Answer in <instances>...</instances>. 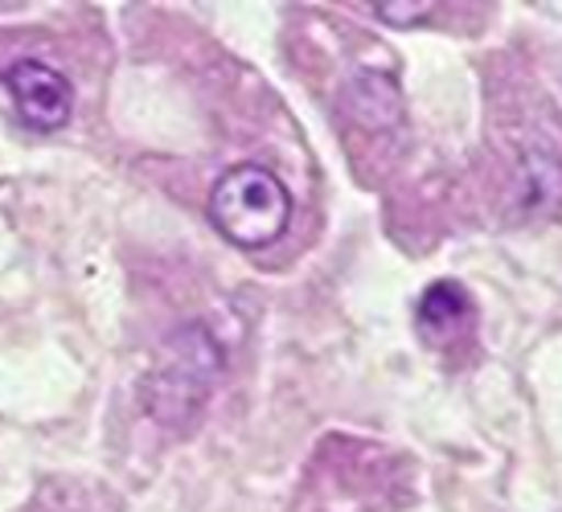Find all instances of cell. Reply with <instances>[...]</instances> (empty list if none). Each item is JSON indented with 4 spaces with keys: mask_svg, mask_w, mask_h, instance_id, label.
<instances>
[{
    "mask_svg": "<svg viewBox=\"0 0 562 512\" xmlns=\"http://www.w3.org/2000/svg\"><path fill=\"white\" fill-rule=\"evenodd\" d=\"M222 373V349L202 325L177 328L169 337L165 361L144 377V410L148 419L186 431L205 410V398Z\"/></svg>",
    "mask_w": 562,
    "mask_h": 512,
    "instance_id": "6da1fadb",
    "label": "cell"
},
{
    "mask_svg": "<svg viewBox=\"0 0 562 512\" xmlns=\"http://www.w3.org/2000/svg\"><path fill=\"white\" fill-rule=\"evenodd\" d=\"M472 295L460 287L456 280H439L431 283L419 299V311H415V320H419V332L427 341H456V337H464L472 328Z\"/></svg>",
    "mask_w": 562,
    "mask_h": 512,
    "instance_id": "277c9868",
    "label": "cell"
},
{
    "mask_svg": "<svg viewBox=\"0 0 562 512\" xmlns=\"http://www.w3.org/2000/svg\"><path fill=\"white\" fill-rule=\"evenodd\" d=\"M210 221L243 250L271 247L292 221V193L276 172L235 164L210 189Z\"/></svg>",
    "mask_w": 562,
    "mask_h": 512,
    "instance_id": "7a4b0ae2",
    "label": "cell"
},
{
    "mask_svg": "<svg viewBox=\"0 0 562 512\" xmlns=\"http://www.w3.org/2000/svg\"><path fill=\"white\" fill-rule=\"evenodd\" d=\"M4 91L13 94L16 115L37 132H58L75 115V87L63 70L25 58L4 70Z\"/></svg>",
    "mask_w": 562,
    "mask_h": 512,
    "instance_id": "3957f363",
    "label": "cell"
},
{
    "mask_svg": "<svg viewBox=\"0 0 562 512\" xmlns=\"http://www.w3.org/2000/svg\"><path fill=\"white\" fill-rule=\"evenodd\" d=\"M345 103H349V115L358 120L361 127H391L398 120V87L394 78L386 75H361L349 91H345Z\"/></svg>",
    "mask_w": 562,
    "mask_h": 512,
    "instance_id": "5b68a950",
    "label": "cell"
}]
</instances>
